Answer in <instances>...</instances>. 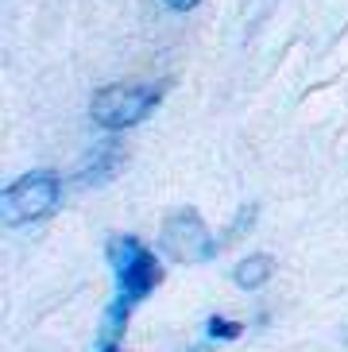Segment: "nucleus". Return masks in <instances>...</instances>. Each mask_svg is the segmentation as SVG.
I'll list each match as a JSON object with an SVG mask.
<instances>
[{"instance_id":"f257e3e1","label":"nucleus","mask_w":348,"mask_h":352,"mask_svg":"<svg viewBox=\"0 0 348 352\" xmlns=\"http://www.w3.org/2000/svg\"><path fill=\"white\" fill-rule=\"evenodd\" d=\"M109 267H113V279H116V294L101 318L97 352L120 349L124 333H128V321H132V310L163 283V259L155 256L140 236L109 240Z\"/></svg>"},{"instance_id":"f03ea898","label":"nucleus","mask_w":348,"mask_h":352,"mask_svg":"<svg viewBox=\"0 0 348 352\" xmlns=\"http://www.w3.org/2000/svg\"><path fill=\"white\" fill-rule=\"evenodd\" d=\"M166 85L163 82H116L97 89L89 101L93 124L105 132H124V128L144 124L147 116L163 104Z\"/></svg>"},{"instance_id":"7ed1b4c3","label":"nucleus","mask_w":348,"mask_h":352,"mask_svg":"<svg viewBox=\"0 0 348 352\" xmlns=\"http://www.w3.org/2000/svg\"><path fill=\"white\" fill-rule=\"evenodd\" d=\"M62 201V178L54 170H31V175L16 178L12 186H4V225H31V221L51 217Z\"/></svg>"},{"instance_id":"20e7f679","label":"nucleus","mask_w":348,"mask_h":352,"mask_svg":"<svg viewBox=\"0 0 348 352\" xmlns=\"http://www.w3.org/2000/svg\"><path fill=\"white\" fill-rule=\"evenodd\" d=\"M217 248L221 240L209 236L197 209H178L163 221V256L174 263H205L217 256Z\"/></svg>"},{"instance_id":"39448f33","label":"nucleus","mask_w":348,"mask_h":352,"mask_svg":"<svg viewBox=\"0 0 348 352\" xmlns=\"http://www.w3.org/2000/svg\"><path fill=\"white\" fill-rule=\"evenodd\" d=\"M120 166H124V147H120V144H105V147H97V151H89L85 166L78 170V182H82V186L109 182V178H113Z\"/></svg>"},{"instance_id":"423d86ee","label":"nucleus","mask_w":348,"mask_h":352,"mask_svg":"<svg viewBox=\"0 0 348 352\" xmlns=\"http://www.w3.org/2000/svg\"><path fill=\"white\" fill-rule=\"evenodd\" d=\"M271 271H275V259L271 256H244L240 263H236V271H232V283L240 290H256V287H263L267 279H271Z\"/></svg>"},{"instance_id":"0eeeda50","label":"nucleus","mask_w":348,"mask_h":352,"mask_svg":"<svg viewBox=\"0 0 348 352\" xmlns=\"http://www.w3.org/2000/svg\"><path fill=\"white\" fill-rule=\"evenodd\" d=\"M240 333H244V325H240V321L217 318V314H213L209 321H205V341H236Z\"/></svg>"},{"instance_id":"6e6552de","label":"nucleus","mask_w":348,"mask_h":352,"mask_svg":"<svg viewBox=\"0 0 348 352\" xmlns=\"http://www.w3.org/2000/svg\"><path fill=\"white\" fill-rule=\"evenodd\" d=\"M166 4H171L174 12H186V8H194L197 0H166Z\"/></svg>"},{"instance_id":"1a4fd4ad","label":"nucleus","mask_w":348,"mask_h":352,"mask_svg":"<svg viewBox=\"0 0 348 352\" xmlns=\"http://www.w3.org/2000/svg\"><path fill=\"white\" fill-rule=\"evenodd\" d=\"M186 352H213V349H209V344H202V349H186Z\"/></svg>"},{"instance_id":"9d476101","label":"nucleus","mask_w":348,"mask_h":352,"mask_svg":"<svg viewBox=\"0 0 348 352\" xmlns=\"http://www.w3.org/2000/svg\"><path fill=\"white\" fill-rule=\"evenodd\" d=\"M109 352H124V349H109Z\"/></svg>"}]
</instances>
